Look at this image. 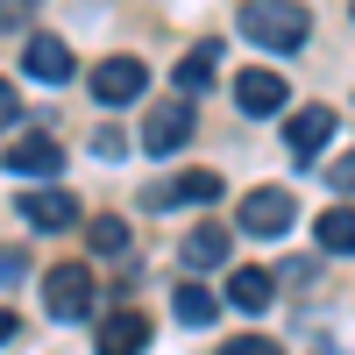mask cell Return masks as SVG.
Instances as JSON below:
<instances>
[{
	"instance_id": "cell-16",
	"label": "cell",
	"mask_w": 355,
	"mask_h": 355,
	"mask_svg": "<svg viewBox=\"0 0 355 355\" xmlns=\"http://www.w3.org/2000/svg\"><path fill=\"white\" fill-rule=\"evenodd\" d=\"M185 263H192V270H214V263H227V227L199 220V227L185 234Z\"/></svg>"
},
{
	"instance_id": "cell-18",
	"label": "cell",
	"mask_w": 355,
	"mask_h": 355,
	"mask_svg": "<svg viewBox=\"0 0 355 355\" xmlns=\"http://www.w3.org/2000/svg\"><path fill=\"white\" fill-rule=\"evenodd\" d=\"M93 256H128V220H85Z\"/></svg>"
},
{
	"instance_id": "cell-23",
	"label": "cell",
	"mask_w": 355,
	"mask_h": 355,
	"mask_svg": "<svg viewBox=\"0 0 355 355\" xmlns=\"http://www.w3.org/2000/svg\"><path fill=\"white\" fill-rule=\"evenodd\" d=\"M348 15H355V0H348Z\"/></svg>"
},
{
	"instance_id": "cell-19",
	"label": "cell",
	"mask_w": 355,
	"mask_h": 355,
	"mask_svg": "<svg viewBox=\"0 0 355 355\" xmlns=\"http://www.w3.org/2000/svg\"><path fill=\"white\" fill-rule=\"evenodd\" d=\"M220 355H277V341H263V334H234V341H220Z\"/></svg>"
},
{
	"instance_id": "cell-10",
	"label": "cell",
	"mask_w": 355,
	"mask_h": 355,
	"mask_svg": "<svg viewBox=\"0 0 355 355\" xmlns=\"http://www.w3.org/2000/svg\"><path fill=\"white\" fill-rule=\"evenodd\" d=\"M234 100H242V114H256V121H263V114H277L284 100H291V85L277 78V71H242V78H234Z\"/></svg>"
},
{
	"instance_id": "cell-5",
	"label": "cell",
	"mask_w": 355,
	"mask_h": 355,
	"mask_svg": "<svg viewBox=\"0 0 355 355\" xmlns=\"http://www.w3.org/2000/svg\"><path fill=\"white\" fill-rule=\"evenodd\" d=\"M142 85H150L142 57H107V64L93 71V100L100 107H128V100H142Z\"/></svg>"
},
{
	"instance_id": "cell-8",
	"label": "cell",
	"mask_w": 355,
	"mask_h": 355,
	"mask_svg": "<svg viewBox=\"0 0 355 355\" xmlns=\"http://www.w3.org/2000/svg\"><path fill=\"white\" fill-rule=\"evenodd\" d=\"M334 107H299V114H291V121H284V142H291V157H320V150H327V142H334Z\"/></svg>"
},
{
	"instance_id": "cell-6",
	"label": "cell",
	"mask_w": 355,
	"mask_h": 355,
	"mask_svg": "<svg viewBox=\"0 0 355 355\" xmlns=\"http://www.w3.org/2000/svg\"><path fill=\"white\" fill-rule=\"evenodd\" d=\"M21 220L36 227V234H64V227H78V199H71V192H57V185L21 192Z\"/></svg>"
},
{
	"instance_id": "cell-1",
	"label": "cell",
	"mask_w": 355,
	"mask_h": 355,
	"mask_svg": "<svg viewBox=\"0 0 355 355\" xmlns=\"http://www.w3.org/2000/svg\"><path fill=\"white\" fill-rule=\"evenodd\" d=\"M242 36L256 43V50H299L306 36H313V15L299 8V0H242Z\"/></svg>"
},
{
	"instance_id": "cell-21",
	"label": "cell",
	"mask_w": 355,
	"mask_h": 355,
	"mask_svg": "<svg viewBox=\"0 0 355 355\" xmlns=\"http://www.w3.org/2000/svg\"><path fill=\"white\" fill-rule=\"evenodd\" d=\"M15 121H21V93L0 78V128H15Z\"/></svg>"
},
{
	"instance_id": "cell-15",
	"label": "cell",
	"mask_w": 355,
	"mask_h": 355,
	"mask_svg": "<svg viewBox=\"0 0 355 355\" xmlns=\"http://www.w3.org/2000/svg\"><path fill=\"white\" fill-rule=\"evenodd\" d=\"M313 234H320L327 256H355V206H327V214L313 220Z\"/></svg>"
},
{
	"instance_id": "cell-20",
	"label": "cell",
	"mask_w": 355,
	"mask_h": 355,
	"mask_svg": "<svg viewBox=\"0 0 355 355\" xmlns=\"http://www.w3.org/2000/svg\"><path fill=\"white\" fill-rule=\"evenodd\" d=\"M327 185H334V192H348V199H355V150H348V157H334V164H327Z\"/></svg>"
},
{
	"instance_id": "cell-7",
	"label": "cell",
	"mask_w": 355,
	"mask_h": 355,
	"mask_svg": "<svg viewBox=\"0 0 355 355\" xmlns=\"http://www.w3.org/2000/svg\"><path fill=\"white\" fill-rule=\"evenodd\" d=\"M0 164H8L15 178H36V185H50V178L64 171V150H57L50 135H21V142H15V150L0 157Z\"/></svg>"
},
{
	"instance_id": "cell-13",
	"label": "cell",
	"mask_w": 355,
	"mask_h": 355,
	"mask_svg": "<svg viewBox=\"0 0 355 355\" xmlns=\"http://www.w3.org/2000/svg\"><path fill=\"white\" fill-rule=\"evenodd\" d=\"M214 71H220V43H199V50H185L178 57V93H206V85H214Z\"/></svg>"
},
{
	"instance_id": "cell-12",
	"label": "cell",
	"mask_w": 355,
	"mask_h": 355,
	"mask_svg": "<svg viewBox=\"0 0 355 355\" xmlns=\"http://www.w3.org/2000/svg\"><path fill=\"white\" fill-rule=\"evenodd\" d=\"M214 199H220V178H214V171H185L178 185L150 192V206H214Z\"/></svg>"
},
{
	"instance_id": "cell-22",
	"label": "cell",
	"mask_w": 355,
	"mask_h": 355,
	"mask_svg": "<svg viewBox=\"0 0 355 355\" xmlns=\"http://www.w3.org/2000/svg\"><path fill=\"white\" fill-rule=\"evenodd\" d=\"M15 334H21V320H15V313H8V306H0V348H8V341H15Z\"/></svg>"
},
{
	"instance_id": "cell-11",
	"label": "cell",
	"mask_w": 355,
	"mask_h": 355,
	"mask_svg": "<svg viewBox=\"0 0 355 355\" xmlns=\"http://www.w3.org/2000/svg\"><path fill=\"white\" fill-rule=\"evenodd\" d=\"M142 348H150V320H142V313H107L100 320V355H142Z\"/></svg>"
},
{
	"instance_id": "cell-14",
	"label": "cell",
	"mask_w": 355,
	"mask_h": 355,
	"mask_svg": "<svg viewBox=\"0 0 355 355\" xmlns=\"http://www.w3.org/2000/svg\"><path fill=\"white\" fill-rule=\"evenodd\" d=\"M270 299H277V277H270V270H234V277H227V306L263 313Z\"/></svg>"
},
{
	"instance_id": "cell-2",
	"label": "cell",
	"mask_w": 355,
	"mask_h": 355,
	"mask_svg": "<svg viewBox=\"0 0 355 355\" xmlns=\"http://www.w3.org/2000/svg\"><path fill=\"white\" fill-rule=\"evenodd\" d=\"M43 306H50V320H85L100 306L93 270H85V263H57V270L43 277Z\"/></svg>"
},
{
	"instance_id": "cell-3",
	"label": "cell",
	"mask_w": 355,
	"mask_h": 355,
	"mask_svg": "<svg viewBox=\"0 0 355 355\" xmlns=\"http://www.w3.org/2000/svg\"><path fill=\"white\" fill-rule=\"evenodd\" d=\"M192 128H199V114L178 100V107H150L142 114V157H178L192 142Z\"/></svg>"
},
{
	"instance_id": "cell-4",
	"label": "cell",
	"mask_w": 355,
	"mask_h": 355,
	"mask_svg": "<svg viewBox=\"0 0 355 355\" xmlns=\"http://www.w3.org/2000/svg\"><path fill=\"white\" fill-rule=\"evenodd\" d=\"M291 220H299V206H291L284 185H256L242 199V234H263V242H270V234H284Z\"/></svg>"
},
{
	"instance_id": "cell-17",
	"label": "cell",
	"mask_w": 355,
	"mask_h": 355,
	"mask_svg": "<svg viewBox=\"0 0 355 355\" xmlns=\"http://www.w3.org/2000/svg\"><path fill=\"white\" fill-rule=\"evenodd\" d=\"M178 320H185V327H214V313H220V299H214V291H206V284H178Z\"/></svg>"
},
{
	"instance_id": "cell-9",
	"label": "cell",
	"mask_w": 355,
	"mask_h": 355,
	"mask_svg": "<svg viewBox=\"0 0 355 355\" xmlns=\"http://www.w3.org/2000/svg\"><path fill=\"white\" fill-rule=\"evenodd\" d=\"M21 71L36 78V85H64L71 78V50L57 43V36H28L21 43Z\"/></svg>"
}]
</instances>
